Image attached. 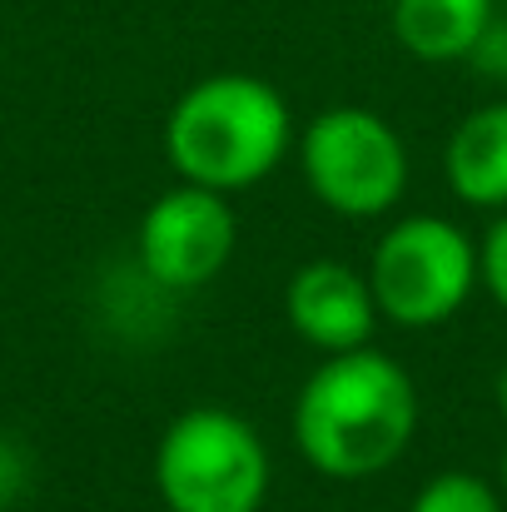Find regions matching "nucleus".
Instances as JSON below:
<instances>
[{"label": "nucleus", "instance_id": "1", "mask_svg": "<svg viewBox=\"0 0 507 512\" xmlns=\"http://www.w3.org/2000/svg\"><path fill=\"white\" fill-rule=\"evenodd\" d=\"M294 448L334 483L388 473L418 433V383L383 348L324 353L294 398Z\"/></svg>", "mask_w": 507, "mask_h": 512}, {"label": "nucleus", "instance_id": "2", "mask_svg": "<svg viewBox=\"0 0 507 512\" xmlns=\"http://www.w3.org/2000/svg\"><path fill=\"white\" fill-rule=\"evenodd\" d=\"M169 170L184 184L239 194L294 155V115L279 85L244 70L194 80L165 115Z\"/></svg>", "mask_w": 507, "mask_h": 512}, {"label": "nucleus", "instance_id": "3", "mask_svg": "<svg viewBox=\"0 0 507 512\" xmlns=\"http://www.w3.org/2000/svg\"><path fill=\"white\" fill-rule=\"evenodd\" d=\"M269 478V443L219 403L184 408L155 443V493L169 512H259Z\"/></svg>", "mask_w": 507, "mask_h": 512}, {"label": "nucleus", "instance_id": "4", "mask_svg": "<svg viewBox=\"0 0 507 512\" xmlns=\"http://www.w3.org/2000/svg\"><path fill=\"white\" fill-rule=\"evenodd\" d=\"M368 289L378 319L398 329H438L478 289V244L443 214L393 219L368 254Z\"/></svg>", "mask_w": 507, "mask_h": 512}, {"label": "nucleus", "instance_id": "5", "mask_svg": "<svg viewBox=\"0 0 507 512\" xmlns=\"http://www.w3.org/2000/svg\"><path fill=\"white\" fill-rule=\"evenodd\" d=\"M304 189L338 219H383L408 194V145L368 105H329L299 135Z\"/></svg>", "mask_w": 507, "mask_h": 512}, {"label": "nucleus", "instance_id": "6", "mask_svg": "<svg viewBox=\"0 0 507 512\" xmlns=\"http://www.w3.org/2000/svg\"><path fill=\"white\" fill-rule=\"evenodd\" d=\"M234 249H239V214L229 194L184 179L160 199H150L135 229V254L145 279L174 294L214 284L229 269Z\"/></svg>", "mask_w": 507, "mask_h": 512}, {"label": "nucleus", "instance_id": "7", "mask_svg": "<svg viewBox=\"0 0 507 512\" xmlns=\"http://www.w3.org/2000/svg\"><path fill=\"white\" fill-rule=\"evenodd\" d=\"M284 319L294 339L309 343L319 358L363 348L378 329V304L368 274L343 259H309L284 284Z\"/></svg>", "mask_w": 507, "mask_h": 512}, {"label": "nucleus", "instance_id": "8", "mask_svg": "<svg viewBox=\"0 0 507 512\" xmlns=\"http://www.w3.org/2000/svg\"><path fill=\"white\" fill-rule=\"evenodd\" d=\"M448 189L468 209H507V100L478 105L473 115L458 120L443 150Z\"/></svg>", "mask_w": 507, "mask_h": 512}, {"label": "nucleus", "instance_id": "9", "mask_svg": "<svg viewBox=\"0 0 507 512\" xmlns=\"http://www.w3.org/2000/svg\"><path fill=\"white\" fill-rule=\"evenodd\" d=\"M493 20L498 0H393L388 10L393 40L423 65L468 60Z\"/></svg>", "mask_w": 507, "mask_h": 512}, {"label": "nucleus", "instance_id": "10", "mask_svg": "<svg viewBox=\"0 0 507 512\" xmlns=\"http://www.w3.org/2000/svg\"><path fill=\"white\" fill-rule=\"evenodd\" d=\"M408 512H507V503L488 478L458 473V468H453V473L428 478V483L413 493Z\"/></svg>", "mask_w": 507, "mask_h": 512}, {"label": "nucleus", "instance_id": "11", "mask_svg": "<svg viewBox=\"0 0 507 512\" xmlns=\"http://www.w3.org/2000/svg\"><path fill=\"white\" fill-rule=\"evenodd\" d=\"M478 284L498 299V309H507V209L478 244Z\"/></svg>", "mask_w": 507, "mask_h": 512}, {"label": "nucleus", "instance_id": "12", "mask_svg": "<svg viewBox=\"0 0 507 512\" xmlns=\"http://www.w3.org/2000/svg\"><path fill=\"white\" fill-rule=\"evenodd\" d=\"M468 65H473L483 80H493V85L507 90V20H493V25H488V35L478 40V50L468 55Z\"/></svg>", "mask_w": 507, "mask_h": 512}, {"label": "nucleus", "instance_id": "13", "mask_svg": "<svg viewBox=\"0 0 507 512\" xmlns=\"http://www.w3.org/2000/svg\"><path fill=\"white\" fill-rule=\"evenodd\" d=\"M20 488H25V458H20V448H15V443H5V438H0V508H5V503H15V498H20Z\"/></svg>", "mask_w": 507, "mask_h": 512}, {"label": "nucleus", "instance_id": "14", "mask_svg": "<svg viewBox=\"0 0 507 512\" xmlns=\"http://www.w3.org/2000/svg\"><path fill=\"white\" fill-rule=\"evenodd\" d=\"M493 398H498V413L507 418V363H503V373H498V383H493Z\"/></svg>", "mask_w": 507, "mask_h": 512}, {"label": "nucleus", "instance_id": "15", "mask_svg": "<svg viewBox=\"0 0 507 512\" xmlns=\"http://www.w3.org/2000/svg\"><path fill=\"white\" fill-rule=\"evenodd\" d=\"M498 493H503V503H507V443H503V468H498Z\"/></svg>", "mask_w": 507, "mask_h": 512}]
</instances>
